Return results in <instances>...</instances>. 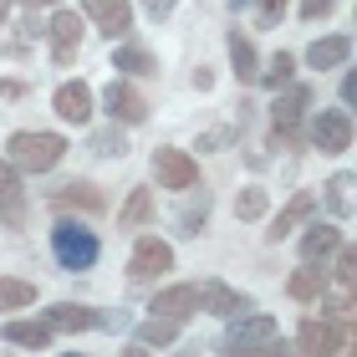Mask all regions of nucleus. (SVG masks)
I'll use <instances>...</instances> for the list:
<instances>
[{
    "instance_id": "obj_7",
    "label": "nucleus",
    "mask_w": 357,
    "mask_h": 357,
    "mask_svg": "<svg viewBox=\"0 0 357 357\" xmlns=\"http://www.w3.org/2000/svg\"><path fill=\"white\" fill-rule=\"evenodd\" d=\"M46 327H52V332H97V327H128V312H118V317H102V312H92V306L56 301L52 312H46Z\"/></svg>"
},
{
    "instance_id": "obj_31",
    "label": "nucleus",
    "mask_w": 357,
    "mask_h": 357,
    "mask_svg": "<svg viewBox=\"0 0 357 357\" xmlns=\"http://www.w3.org/2000/svg\"><path fill=\"white\" fill-rule=\"evenodd\" d=\"M266 189H240V199H235V220H266Z\"/></svg>"
},
{
    "instance_id": "obj_30",
    "label": "nucleus",
    "mask_w": 357,
    "mask_h": 357,
    "mask_svg": "<svg viewBox=\"0 0 357 357\" xmlns=\"http://www.w3.org/2000/svg\"><path fill=\"white\" fill-rule=\"evenodd\" d=\"M327 204H332L337 220L352 215V174H332V178H327Z\"/></svg>"
},
{
    "instance_id": "obj_1",
    "label": "nucleus",
    "mask_w": 357,
    "mask_h": 357,
    "mask_svg": "<svg viewBox=\"0 0 357 357\" xmlns=\"http://www.w3.org/2000/svg\"><path fill=\"white\" fill-rule=\"evenodd\" d=\"M61 153H67V138L61 133H31V128H21L6 143V164L15 174H46V169L61 164Z\"/></svg>"
},
{
    "instance_id": "obj_14",
    "label": "nucleus",
    "mask_w": 357,
    "mask_h": 357,
    "mask_svg": "<svg viewBox=\"0 0 357 357\" xmlns=\"http://www.w3.org/2000/svg\"><path fill=\"white\" fill-rule=\"evenodd\" d=\"M250 296H245V291H235V286H225V281H204L199 286V312H209V317H225V321H230V317H240V312H250Z\"/></svg>"
},
{
    "instance_id": "obj_23",
    "label": "nucleus",
    "mask_w": 357,
    "mask_h": 357,
    "mask_svg": "<svg viewBox=\"0 0 357 357\" xmlns=\"http://www.w3.org/2000/svg\"><path fill=\"white\" fill-rule=\"evenodd\" d=\"M225 46H230V67L240 82H255V72H261V56H255V41L250 36H240V31H230L225 36Z\"/></svg>"
},
{
    "instance_id": "obj_32",
    "label": "nucleus",
    "mask_w": 357,
    "mask_h": 357,
    "mask_svg": "<svg viewBox=\"0 0 357 357\" xmlns=\"http://www.w3.org/2000/svg\"><path fill=\"white\" fill-rule=\"evenodd\" d=\"M204 220H209V199L199 194V204H189L184 215H178V235H199V230H204Z\"/></svg>"
},
{
    "instance_id": "obj_19",
    "label": "nucleus",
    "mask_w": 357,
    "mask_h": 357,
    "mask_svg": "<svg viewBox=\"0 0 357 357\" xmlns=\"http://www.w3.org/2000/svg\"><path fill=\"white\" fill-rule=\"evenodd\" d=\"M347 56H352V36H317L312 46H306V67H317V72H332V67H347Z\"/></svg>"
},
{
    "instance_id": "obj_4",
    "label": "nucleus",
    "mask_w": 357,
    "mask_h": 357,
    "mask_svg": "<svg viewBox=\"0 0 357 357\" xmlns=\"http://www.w3.org/2000/svg\"><path fill=\"white\" fill-rule=\"evenodd\" d=\"M275 337V317H266V312H240V317H230V327H225V342H220V352L225 357H240V352H250V347H261V342H271Z\"/></svg>"
},
{
    "instance_id": "obj_42",
    "label": "nucleus",
    "mask_w": 357,
    "mask_h": 357,
    "mask_svg": "<svg viewBox=\"0 0 357 357\" xmlns=\"http://www.w3.org/2000/svg\"><path fill=\"white\" fill-rule=\"evenodd\" d=\"M67 357H82V352H67Z\"/></svg>"
},
{
    "instance_id": "obj_12",
    "label": "nucleus",
    "mask_w": 357,
    "mask_h": 357,
    "mask_svg": "<svg viewBox=\"0 0 357 357\" xmlns=\"http://www.w3.org/2000/svg\"><path fill=\"white\" fill-rule=\"evenodd\" d=\"M46 36H52L56 67H72V56L82 52V15H77V10H56L52 26H46Z\"/></svg>"
},
{
    "instance_id": "obj_9",
    "label": "nucleus",
    "mask_w": 357,
    "mask_h": 357,
    "mask_svg": "<svg viewBox=\"0 0 357 357\" xmlns=\"http://www.w3.org/2000/svg\"><path fill=\"white\" fill-rule=\"evenodd\" d=\"M102 107H107V118L112 123H123V128H138L143 118H149V97H143L128 77H112L107 92H102Z\"/></svg>"
},
{
    "instance_id": "obj_16",
    "label": "nucleus",
    "mask_w": 357,
    "mask_h": 357,
    "mask_svg": "<svg viewBox=\"0 0 357 357\" xmlns=\"http://www.w3.org/2000/svg\"><path fill=\"white\" fill-rule=\"evenodd\" d=\"M327 286H332V275L321 261H301L296 271H291V281H286V296L291 301H321L327 296Z\"/></svg>"
},
{
    "instance_id": "obj_5",
    "label": "nucleus",
    "mask_w": 357,
    "mask_h": 357,
    "mask_svg": "<svg viewBox=\"0 0 357 357\" xmlns=\"http://www.w3.org/2000/svg\"><path fill=\"white\" fill-rule=\"evenodd\" d=\"M312 107V87H286L271 102V138L275 143H296L301 138V118Z\"/></svg>"
},
{
    "instance_id": "obj_18",
    "label": "nucleus",
    "mask_w": 357,
    "mask_h": 357,
    "mask_svg": "<svg viewBox=\"0 0 357 357\" xmlns=\"http://www.w3.org/2000/svg\"><path fill=\"white\" fill-rule=\"evenodd\" d=\"M0 225H26V189H21V174L10 164H0Z\"/></svg>"
},
{
    "instance_id": "obj_35",
    "label": "nucleus",
    "mask_w": 357,
    "mask_h": 357,
    "mask_svg": "<svg viewBox=\"0 0 357 357\" xmlns=\"http://www.w3.org/2000/svg\"><path fill=\"white\" fill-rule=\"evenodd\" d=\"M255 6H261V26H275L286 15V0H255Z\"/></svg>"
},
{
    "instance_id": "obj_13",
    "label": "nucleus",
    "mask_w": 357,
    "mask_h": 357,
    "mask_svg": "<svg viewBox=\"0 0 357 357\" xmlns=\"http://www.w3.org/2000/svg\"><path fill=\"white\" fill-rule=\"evenodd\" d=\"M149 312H153V317H169V321H189L194 312H199V286L178 281V286H164V291H153Z\"/></svg>"
},
{
    "instance_id": "obj_24",
    "label": "nucleus",
    "mask_w": 357,
    "mask_h": 357,
    "mask_svg": "<svg viewBox=\"0 0 357 357\" xmlns=\"http://www.w3.org/2000/svg\"><path fill=\"white\" fill-rule=\"evenodd\" d=\"M149 220H153V194L149 189H133V194H128V204L118 209V230H143Z\"/></svg>"
},
{
    "instance_id": "obj_10",
    "label": "nucleus",
    "mask_w": 357,
    "mask_h": 357,
    "mask_svg": "<svg viewBox=\"0 0 357 357\" xmlns=\"http://www.w3.org/2000/svg\"><path fill=\"white\" fill-rule=\"evenodd\" d=\"M306 138H312V149H321V153H347L352 149V118L342 107H327V112H317V118H312Z\"/></svg>"
},
{
    "instance_id": "obj_26",
    "label": "nucleus",
    "mask_w": 357,
    "mask_h": 357,
    "mask_svg": "<svg viewBox=\"0 0 357 357\" xmlns=\"http://www.w3.org/2000/svg\"><path fill=\"white\" fill-rule=\"evenodd\" d=\"M112 67H118L123 77H153V72H158V61L143 52V46L128 41V46H118V52H112Z\"/></svg>"
},
{
    "instance_id": "obj_11",
    "label": "nucleus",
    "mask_w": 357,
    "mask_h": 357,
    "mask_svg": "<svg viewBox=\"0 0 357 357\" xmlns=\"http://www.w3.org/2000/svg\"><path fill=\"white\" fill-rule=\"evenodd\" d=\"M82 15L97 21V31L112 36V41L133 31V0H82Z\"/></svg>"
},
{
    "instance_id": "obj_21",
    "label": "nucleus",
    "mask_w": 357,
    "mask_h": 357,
    "mask_svg": "<svg viewBox=\"0 0 357 357\" xmlns=\"http://www.w3.org/2000/svg\"><path fill=\"white\" fill-rule=\"evenodd\" d=\"M342 245V230L337 225H306V235H301V261H321L327 266V255Z\"/></svg>"
},
{
    "instance_id": "obj_2",
    "label": "nucleus",
    "mask_w": 357,
    "mask_h": 357,
    "mask_svg": "<svg viewBox=\"0 0 357 357\" xmlns=\"http://www.w3.org/2000/svg\"><path fill=\"white\" fill-rule=\"evenodd\" d=\"M52 255L61 261V271H92L102 245H97V235L82 220H56L52 225Z\"/></svg>"
},
{
    "instance_id": "obj_15",
    "label": "nucleus",
    "mask_w": 357,
    "mask_h": 357,
    "mask_svg": "<svg viewBox=\"0 0 357 357\" xmlns=\"http://www.w3.org/2000/svg\"><path fill=\"white\" fill-rule=\"evenodd\" d=\"M52 112L61 123H77L82 128L87 118H92V87L87 82H61L56 92H52Z\"/></svg>"
},
{
    "instance_id": "obj_20",
    "label": "nucleus",
    "mask_w": 357,
    "mask_h": 357,
    "mask_svg": "<svg viewBox=\"0 0 357 357\" xmlns=\"http://www.w3.org/2000/svg\"><path fill=\"white\" fill-rule=\"evenodd\" d=\"M0 337H6L10 347H26V352H46L52 347V327H46V321H6Z\"/></svg>"
},
{
    "instance_id": "obj_41",
    "label": "nucleus",
    "mask_w": 357,
    "mask_h": 357,
    "mask_svg": "<svg viewBox=\"0 0 357 357\" xmlns=\"http://www.w3.org/2000/svg\"><path fill=\"white\" fill-rule=\"evenodd\" d=\"M0 26H6V0H0Z\"/></svg>"
},
{
    "instance_id": "obj_33",
    "label": "nucleus",
    "mask_w": 357,
    "mask_h": 357,
    "mask_svg": "<svg viewBox=\"0 0 357 357\" xmlns=\"http://www.w3.org/2000/svg\"><path fill=\"white\" fill-rule=\"evenodd\" d=\"M240 357H296V347H291V342H275V337H271V342L250 347V352H240Z\"/></svg>"
},
{
    "instance_id": "obj_39",
    "label": "nucleus",
    "mask_w": 357,
    "mask_h": 357,
    "mask_svg": "<svg viewBox=\"0 0 357 357\" xmlns=\"http://www.w3.org/2000/svg\"><path fill=\"white\" fill-rule=\"evenodd\" d=\"M123 357H153V352H149V347H128Z\"/></svg>"
},
{
    "instance_id": "obj_3",
    "label": "nucleus",
    "mask_w": 357,
    "mask_h": 357,
    "mask_svg": "<svg viewBox=\"0 0 357 357\" xmlns=\"http://www.w3.org/2000/svg\"><path fill=\"white\" fill-rule=\"evenodd\" d=\"M296 357H337L347 347V321L342 317H332V312H312V317H301V327H296Z\"/></svg>"
},
{
    "instance_id": "obj_27",
    "label": "nucleus",
    "mask_w": 357,
    "mask_h": 357,
    "mask_svg": "<svg viewBox=\"0 0 357 357\" xmlns=\"http://www.w3.org/2000/svg\"><path fill=\"white\" fill-rule=\"evenodd\" d=\"M291 77H296V56H291V52H275L266 67L255 72V82L271 87V92H281V87H291Z\"/></svg>"
},
{
    "instance_id": "obj_6",
    "label": "nucleus",
    "mask_w": 357,
    "mask_h": 357,
    "mask_svg": "<svg viewBox=\"0 0 357 357\" xmlns=\"http://www.w3.org/2000/svg\"><path fill=\"white\" fill-rule=\"evenodd\" d=\"M164 271H174V245H169V240H158V235H143L133 245V255H128V281L149 286Z\"/></svg>"
},
{
    "instance_id": "obj_8",
    "label": "nucleus",
    "mask_w": 357,
    "mask_h": 357,
    "mask_svg": "<svg viewBox=\"0 0 357 357\" xmlns=\"http://www.w3.org/2000/svg\"><path fill=\"white\" fill-rule=\"evenodd\" d=\"M153 178H158V189L189 194L199 184V164H194L184 149H153Z\"/></svg>"
},
{
    "instance_id": "obj_25",
    "label": "nucleus",
    "mask_w": 357,
    "mask_h": 357,
    "mask_svg": "<svg viewBox=\"0 0 357 357\" xmlns=\"http://www.w3.org/2000/svg\"><path fill=\"white\" fill-rule=\"evenodd\" d=\"M178 327L184 321H169V317H149V321H138V347H169V342H178Z\"/></svg>"
},
{
    "instance_id": "obj_37",
    "label": "nucleus",
    "mask_w": 357,
    "mask_h": 357,
    "mask_svg": "<svg viewBox=\"0 0 357 357\" xmlns=\"http://www.w3.org/2000/svg\"><path fill=\"white\" fill-rule=\"evenodd\" d=\"M174 6H178V0H143V10H149L153 21H164V15H169Z\"/></svg>"
},
{
    "instance_id": "obj_40",
    "label": "nucleus",
    "mask_w": 357,
    "mask_h": 357,
    "mask_svg": "<svg viewBox=\"0 0 357 357\" xmlns=\"http://www.w3.org/2000/svg\"><path fill=\"white\" fill-rule=\"evenodd\" d=\"M230 6H235V10H245V6H255V0H230Z\"/></svg>"
},
{
    "instance_id": "obj_28",
    "label": "nucleus",
    "mask_w": 357,
    "mask_h": 357,
    "mask_svg": "<svg viewBox=\"0 0 357 357\" xmlns=\"http://www.w3.org/2000/svg\"><path fill=\"white\" fill-rule=\"evenodd\" d=\"M36 301V286L31 281H15V275H0V312H26Z\"/></svg>"
},
{
    "instance_id": "obj_22",
    "label": "nucleus",
    "mask_w": 357,
    "mask_h": 357,
    "mask_svg": "<svg viewBox=\"0 0 357 357\" xmlns=\"http://www.w3.org/2000/svg\"><path fill=\"white\" fill-rule=\"evenodd\" d=\"M52 204L56 209H82V215H102V194H97L92 184H82V178H77V184H61L56 194H52Z\"/></svg>"
},
{
    "instance_id": "obj_34",
    "label": "nucleus",
    "mask_w": 357,
    "mask_h": 357,
    "mask_svg": "<svg viewBox=\"0 0 357 357\" xmlns=\"http://www.w3.org/2000/svg\"><path fill=\"white\" fill-rule=\"evenodd\" d=\"M332 255H337V271H327V275H337L342 286H352V250H347V245H337Z\"/></svg>"
},
{
    "instance_id": "obj_29",
    "label": "nucleus",
    "mask_w": 357,
    "mask_h": 357,
    "mask_svg": "<svg viewBox=\"0 0 357 357\" xmlns=\"http://www.w3.org/2000/svg\"><path fill=\"white\" fill-rule=\"evenodd\" d=\"M92 153H97V158H123V153H128L123 123H112V128H102V133H92Z\"/></svg>"
},
{
    "instance_id": "obj_38",
    "label": "nucleus",
    "mask_w": 357,
    "mask_h": 357,
    "mask_svg": "<svg viewBox=\"0 0 357 357\" xmlns=\"http://www.w3.org/2000/svg\"><path fill=\"white\" fill-rule=\"evenodd\" d=\"M15 6H31V10H36V6H56V0H15Z\"/></svg>"
},
{
    "instance_id": "obj_17",
    "label": "nucleus",
    "mask_w": 357,
    "mask_h": 357,
    "mask_svg": "<svg viewBox=\"0 0 357 357\" xmlns=\"http://www.w3.org/2000/svg\"><path fill=\"white\" fill-rule=\"evenodd\" d=\"M312 209H317V194H312V189H296V194H291V204H286L281 215L271 220L266 240H271V245H281V240H286L291 230H296V225H306V220H312Z\"/></svg>"
},
{
    "instance_id": "obj_36",
    "label": "nucleus",
    "mask_w": 357,
    "mask_h": 357,
    "mask_svg": "<svg viewBox=\"0 0 357 357\" xmlns=\"http://www.w3.org/2000/svg\"><path fill=\"white\" fill-rule=\"evenodd\" d=\"M332 10V0H301V21H321Z\"/></svg>"
}]
</instances>
